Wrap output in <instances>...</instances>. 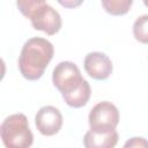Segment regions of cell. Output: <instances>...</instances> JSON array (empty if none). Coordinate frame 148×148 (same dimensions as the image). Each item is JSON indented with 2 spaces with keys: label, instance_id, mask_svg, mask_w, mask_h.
Listing matches in <instances>:
<instances>
[{
  "label": "cell",
  "instance_id": "obj_6",
  "mask_svg": "<svg viewBox=\"0 0 148 148\" xmlns=\"http://www.w3.org/2000/svg\"><path fill=\"white\" fill-rule=\"evenodd\" d=\"M35 124L40 134L51 136L60 131L62 126V114L57 108L45 105L37 111L35 116Z\"/></svg>",
  "mask_w": 148,
  "mask_h": 148
},
{
  "label": "cell",
  "instance_id": "obj_12",
  "mask_svg": "<svg viewBox=\"0 0 148 148\" xmlns=\"http://www.w3.org/2000/svg\"><path fill=\"white\" fill-rule=\"evenodd\" d=\"M123 148H148V140L141 136H133L124 143Z\"/></svg>",
  "mask_w": 148,
  "mask_h": 148
},
{
  "label": "cell",
  "instance_id": "obj_14",
  "mask_svg": "<svg viewBox=\"0 0 148 148\" xmlns=\"http://www.w3.org/2000/svg\"><path fill=\"white\" fill-rule=\"evenodd\" d=\"M143 5H145V6H147V7H148V1H147V0H145V1H143Z\"/></svg>",
  "mask_w": 148,
  "mask_h": 148
},
{
  "label": "cell",
  "instance_id": "obj_8",
  "mask_svg": "<svg viewBox=\"0 0 148 148\" xmlns=\"http://www.w3.org/2000/svg\"><path fill=\"white\" fill-rule=\"evenodd\" d=\"M119 135L116 130L108 133H96L88 131L83 136L84 148H114L118 143Z\"/></svg>",
  "mask_w": 148,
  "mask_h": 148
},
{
  "label": "cell",
  "instance_id": "obj_9",
  "mask_svg": "<svg viewBox=\"0 0 148 148\" xmlns=\"http://www.w3.org/2000/svg\"><path fill=\"white\" fill-rule=\"evenodd\" d=\"M91 95V89H90V84L88 83L87 80H83V82L72 92L68 94H64L62 98L66 102V104L71 108H82L84 106L90 98Z\"/></svg>",
  "mask_w": 148,
  "mask_h": 148
},
{
  "label": "cell",
  "instance_id": "obj_2",
  "mask_svg": "<svg viewBox=\"0 0 148 148\" xmlns=\"http://www.w3.org/2000/svg\"><path fill=\"white\" fill-rule=\"evenodd\" d=\"M18 10L30 20L36 30L46 35H56L62 25L60 14L43 0H20L16 2Z\"/></svg>",
  "mask_w": 148,
  "mask_h": 148
},
{
  "label": "cell",
  "instance_id": "obj_3",
  "mask_svg": "<svg viewBox=\"0 0 148 148\" xmlns=\"http://www.w3.org/2000/svg\"><path fill=\"white\" fill-rule=\"evenodd\" d=\"M0 135L6 148H30L34 135L23 113L8 116L0 126Z\"/></svg>",
  "mask_w": 148,
  "mask_h": 148
},
{
  "label": "cell",
  "instance_id": "obj_1",
  "mask_svg": "<svg viewBox=\"0 0 148 148\" xmlns=\"http://www.w3.org/2000/svg\"><path fill=\"white\" fill-rule=\"evenodd\" d=\"M52 43L42 37H32L22 46L18 57V69L22 76L30 81L40 79L53 58Z\"/></svg>",
  "mask_w": 148,
  "mask_h": 148
},
{
  "label": "cell",
  "instance_id": "obj_11",
  "mask_svg": "<svg viewBox=\"0 0 148 148\" xmlns=\"http://www.w3.org/2000/svg\"><path fill=\"white\" fill-rule=\"evenodd\" d=\"M133 36L138 42L148 44V15H141L134 21Z\"/></svg>",
  "mask_w": 148,
  "mask_h": 148
},
{
  "label": "cell",
  "instance_id": "obj_7",
  "mask_svg": "<svg viewBox=\"0 0 148 148\" xmlns=\"http://www.w3.org/2000/svg\"><path fill=\"white\" fill-rule=\"evenodd\" d=\"M87 74L95 80H106L113 69L111 59L103 52H90L83 61Z\"/></svg>",
  "mask_w": 148,
  "mask_h": 148
},
{
  "label": "cell",
  "instance_id": "obj_5",
  "mask_svg": "<svg viewBox=\"0 0 148 148\" xmlns=\"http://www.w3.org/2000/svg\"><path fill=\"white\" fill-rule=\"evenodd\" d=\"M83 80L80 68L72 61L59 62L52 73V82L61 95L75 90Z\"/></svg>",
  "mask_w": 148,
  "mask_h": 148
},
{
  "label": "cell",
  "instance_id": "obj_4",
  "mask_svg": "<svg viewBox=\"0 0 148 148\" xmlns=\"http://www.w3.org/2000/svg\"><path fill=\"white\" fill-rule=\"evenodd\" d=\"M88 121L90 131L96 133H108L116 130L119 123V111L111 102L103 101L92 106L89 112Z\"/></svg>",
  "mask_w": 148,
  "mask_h": 148
},
{
  "label": "cell",
  "instance_id": "obj_13",
  "mask_svg": "<svg viewBox=\"0 0 148 148\" xmlns=\"http://www.w3.org/2000/svg\"><path fill=\"white\" fill-rule=\"evenodd\" d=\"M59 3L65 6V7H75V6H79L81 3V1H77V2H66V1L64 2V1H60Z\"/></svg>",
  "mask_w": 148,
  "mask_h": 148
},
{
  "label": "cell",
  "instance_id": "obj_10",
  "mask_svg": "<svg viewBox=\"0 0 148 148\" xmlns=\"http://www.w3.org/2000/svg\"><path fill=\"white\" fill-rule=\"evenodd\" d=\"M133 5L132 0H103L102 6L111 15H125Z\"/></svg>",
  "mask_w": 148,
  "mask_h": 148
}]
</instances>
